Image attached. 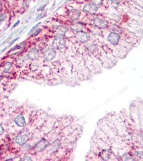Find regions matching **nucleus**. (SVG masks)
<instances>
[{"mask_svg": "<svg viewBox=\"0 0 143 161\" xmlns=\"http://www.w3.org/2000/svg\"><path fill=\"white\" fill-rule=\"evenodd\" d=\"M65 45V41L61 36L58 35L55 38L53 42V46L57 48V49H61L64 47Z\"/></svg>", "mask_w": 143, "mask_h": 161, "instance_id": "obj_1", "label": "nucleus"}, {"mask_svg": "<svg viewBox=\"0 0 143 161\" xmlns=\"http://www.w3.org/2000/svg\"><path fill=\"white\" fill-rule=\"evenodd\" d=\"M98 10V6L92 3L86 4L83 8V11L90 14H96Z\"/></svg>", "mask_w": 143, "mask_h": 161, "instance_id": "obj_2", "label": "nucleus"}, {"mask_svg": "<svg viewBox=\"0 0 143 161\" xmlns=\"http://www.w3.org/2000/svg\"><path fill=\"white\" fill-rule=\"evenodd\" d=\"M94 24L99 29H104V28H106L108 25V23L106 20L99 18H95L94 19Z\"/></svg>", "mask_w": 143, "mask_h": 161, "instance_id": "obj_3", "label": "nucleus"}, {"mask_svg": "<svg viewBox=\"0 0 143 161\" xmlns=\"http://www.w3.org/2000/svg\"><path fill=\"white\" fill-rule=\"evenodd\" d=\"M76 38L79 42H85L89 40V36L87 33L82 31H80L78 32L77 34H76Z\"/></svg>", "mask_w": 143, "mask_h": 161, "instance_id": "obj_4", "label": "nucleus"}, {"mask_svg": "<svg viewBox=\"0 0 143 161\" xmlns=\"http://www.w3.org/2000/svg\"><path fill=\"white\" fill-rule=\"evenodd\" d=\"M56 52L53 48H49L46 51L44 54V57L46 60L48 61H51L53 60L55 57Z\"/></svg>", "mask_w": 143, "mask_h": 161, "instance_id": "obj_5", "label": "nucleus"}, {"mask_svg": "<svg viewBox=\"0 0 143 161\" xmlns=\"http://www.w3.org/2000/svg\"><path fill=\"white\" fill-rule=\"evenodd\" d=\"M109 42L112 45H116L118 42L120 37L116 33H111L108 37Z\"/></svg>", "mask_w": 143, "mask_h": 161, "instance_id": "obj_6", "label": "nucleus"}, {"mask_svg": "<svg viewBox=\"0 0 143 161\" xmlns=\"http://www.w3.org/2000/svg\"><path fill=\"white\" fill-rule=\"evenodd\" d=\"M68 16L71 19L76 20L80 16V11L76 9H72L68 11Z\"/></svg>", "mask_w": 143, "mask_h": 161, "instance_id": "obj_7", "label": "nucleus"}, {"mask_svg": "<svg viewBox=\"0 0 143 161\" xmlns=\"http://www.w3.org/2000/svg\"><path fill=\"white\" fill-rule=\"evenodd\" d=\"M38 57H39V52L36 48H33V49L31 50L28 53V57L32 60H36Z\"/></svg>", "mask_w": 143, "mask_h": 161, "instance_id": "obj_8", "label": "nucleus"}, {"mask_svg": "<svg viewBox=\"0 0 143 161\" xmlns=\"http://www.w3.org/2000/svg\"><path fill=\"white\" fill-rule=\"evenodd\" d=\"M28 139V137L27 135H20L18 136L16 139V142L18 144H23L25 143Z\"/></svg>", "mask_w": 143, "mask_h": 161, "instance_id": "obj_9", "label": "nucleus"}, {"mask_svg": "<svg viewBox=\"0 0 143 161\" xmlns=\"http://www.w3.org/2000/svg\"><path fill=\"white\" fill-rule=\"evenodd\" d=\"M47 144V142L46 140H43L42 141H41L39 143H38V144L35 147V149L37 150V151H40V150L44 149V148L46 147Z\"/></svg>", "mask_w": 143, "mask_h": 161, "instance_id": "obj_10", "label": "nucleus"}, {"mask_svg": "<svg viewBox=\"0 0 143 161\" xmlns=\"http://www.w3.org/2000/svg\"><path fill=\"white\" fill-rule=\"evenodd\" d=\"M55 32L57 33L58 35L61 36V35H64L65 34V33L67 31V29H66V27L63 26H59L55 27Z\"/></svg>", "mask_w": 143, "mask_h": 161, "instance_id": "obj_11", "label": "nucleus"}, {"mask_svg": "<svg viewBox=\"0 0 143 161\" xmlns=\"http://www.w3.org/2000/svg\"><path fill=\"white\" fill-rule=\"evenodd\" d=\"M15 122L16 124L19 127H23L25 125V121L24 118L22 116H18L16 119H15Z\"/></svg>", "mask_w": 143, "mask_h": 161, "instance_id": "obj_12", "label": "nucleus"}, {"mask_svg": "<svg viewBox=\"0 0 143 161\" xmlns=\"http://www.w3.org/2000/svg\"><path fill=\"white\" fill-rule=\"evenodd\" d=\"M71 29L74 31L80 32L82 29V25L79 23H73L71 25Z\"/></svg>", "mask_w": 143, "mask_h": 161, "instance_id": "obj_13", "label": "nucleus"}, {"mask_svg": "<svg viewBox=\"0 0 143 161\" xmlns=\"http://www.w3.org/2000/svg\"><path fill=\"white\" fill-rule=\"evenodd\" d=\"M102 2H103V0H93L91 3L95 4L96 6H98L102 4Z\"/></svg>", "mask_w": 143, "mask_h": 161, "instance_id": "obj_14", "label": "nucleus"}, {"mask_svg": "<svg viewBox=\"0 0 143 161\" xmlns=\"http://www.w3.org/2000/svg\"><path fill=\"white\" fill-rule=\"evenodd\" d=\"M25 46V44L24 43H22V44H20L19 45H17L16 46H15L14 48H12V50H17V49H19V48H21L22 47H23Z\"/></svg>", "mask_w": 143, "mask_h": 161, "instance_id": "obj_15", "label": "nucleus"}, {"mask_svg": "<svg viewBox=\"0 0 143 161\" xmlns=\"http://www.w3.org/2000/svg\"><path fill=\"white\" fill-rule=\"evenodd\" d=\"M40 24V23H38V24H37L36 25H35V26H34V27H33L31 29L29 33V34H31V33H32L33 31H34L36 30V28H37L38 26H39V25Z\"/></svg>", "mask_w": 143, "mask_h": 161, "instance_id": "obj_16", "label": "nucleus"}, {"mask_svg": "<svg viewBox=\"0 0 143 161\" xmlns=\"http://www.w3.org/2000/svg\"><path fill=\"white\" fill-rule=\"evenodd\" d=\"M11 67V63H9V62H8L6 64V65H5L4 66V68H5V70H9V69L10 68V67Z\"/></svg>", "mask_w": 143, "mask_h": 161, "instance_id": "obj_17", "label": "nucleus"}, {"mask_svg": "<svg viewBox=\"0 0 143 161\" xmlns=\"http://www.w3.org/2000/svg\"><path fill=\"white\" fill-rule=\"evenodd\" d=\"M5 18H6V16H5V15L4 14L0 15V23L3 22L5 19Z\"/></svg>", "mask_w": 143, "mask_h": 161, "instance_id": "obj_18", "label": "nucleus"}, {"mask_svg": "<svg viewBox=\"0 0 143 161\" xmlns=\"http://www.w3.org/2000/svg\"><path fill=\"white\" fill-rule=\"evenodd\" d=\"M40 31H41V29H38V30H37L36 31L34 34H33L32 35V36H35V35H37L38 34H39V33L40 32Z\"/></svg>", "mask_w": 143, "mask_h": 161, "instance_id": "obj_19", "label": "nucleus"}, {"mask_svg": "<svg viewBox=\"0 0 143 161\" xmlns=\"http://www.w3.org/2000/svg\"><path fill=\"white\" fill-rule=\"evenodd\" d=\"M3 132H4L3 128L1 126V125H0V135H1L2 134H3Z\"/></svg>", "mask_w": 143, "mask_h": 161, "instance_id": "obj_20", "label": "nucleus"}, {"mask_svg": "<svg viewBox=\"0 0 143 161\" xmlns=\"http://www.w3.org/2000/svg\"><path fill=\"white\" fill-rule=\"evenodd\" d=\"M111 1L112 2H113L114 3H117L119 2V0H111Z\"/></svg>", "mask_w": 143, "mask_h": 161, "instance_id": "obj_21", "label": "nucleus"}, {"mask_svg": "<svg viewBox=\"0 0 143 161\" xmlns=\"http://www.w3.org/2000/svg\"><path fill=\"white\" fill-rule=\"evenodd\" d=\"M19 23V20H18V21L17 22V23H15L14 25V26H13V27H15V26H16V25H17L18 24V23Z\"/></svg>", "mask_w": 143, "mask_h": 161, "instance_id": "obj_22", "label": "nucleus"}, {"mask_svg": "<svg viewBox=\"0 0 143 161\" xmlns=\"http://www.w3.org/2000/svg\"><path fill=\"white\" fill-rule=\"evenodd\" d=\"M2 80V77H1V76H0V81H1V80Z\"/></svg>", "mask_w": 143, "mask_h": 161, "instance_id": "obj_23", "label": "nucleus"}]
</instances>
